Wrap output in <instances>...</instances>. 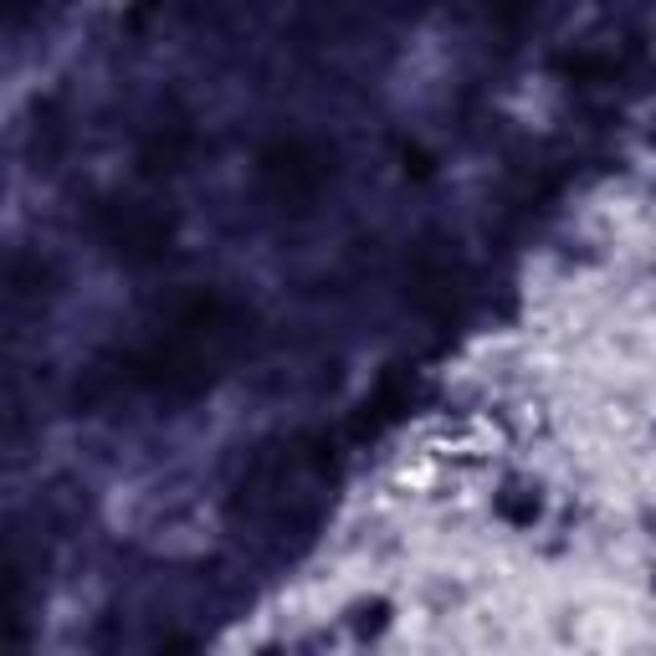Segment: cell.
Returning a JSON list of instances; mask_svg holds the SVG:
<instances>
[{"instance_id": "1", "label": "cell", "mask_w": 656, "mask_h": 656, "mask_svg": "<svg viewBox=\"0 0 656 656\" xmlns=\"http://www.w3.org/2000/svg\"><path fill=\"white\" fill-rule=\"evenodd\" d=\"M267 175L277 179L283 190H314L318 179H324V170H318L303 150H283V154H272L267 160Z\"/></svg>"}, {"instance_id": "2", "label": "cell", "mask_w": 656, "mask_h": 656, "mask_svg": "<svg viewBox=\"0 0 656 656\" xmlns=\"http://www.w3.org/2000/svg\"><path fill=\"white\" fill-rule=\"evenodd\" d=\"M498 513H503L507 523H518V528H534L538 513H544V503H538L534 488H523V482H507V488L498 492Z\"/></svg>"}, {"instance_id": "3", "label": "cell", "mask_w": 656, "mask_h": 656, "mask_svg": "<svg viewBox=\"0 0 656 656\" xmlns=\"http://www.w3.org/2000/svg\"><path fill=\"white\" fill-rule=\"evenodd\" d=\"M385 626H390V605H385V600L354 605V631H359V636H380Z\"/></svg>"}, {"instance_id": "4", "label": "cell", "mask_w": 656, "mask_h": 656, "mask_svg": "<svg viewBox=\"0 0 656 656\" xmlns=\"http://www.w3.org/2000/svg\"><path fill=\"white\" fill-rule=\"evenodd\" d=\"M160 656H195V646L190 642H170V646H160Z\"/></svg>"}, {"instance_id": "5", "label": "cell", "mask_w": 656, "mask_h": 656, "mask_svg": "<svg viewBox=\"0 0 656 656\" xmlns=\"http://www.w3.org/2000/svg\"><path fill=\"white\" fill-rule=\"evenodd\" d=\"M652 144H656V129H652Z\"/></svg>"}, {"instance_id": "6", "label": "cell", "mask_w": 656, "mask_h": 656, "mask_svg": "<svg viewBox=\"0 0 656 656\" xmlns=\"http://www.w3.org/2000/svg\"><path fill=\"white\" fill-rule=\"evenodd\" d=\"M652 584H656V575H652Z\"/></svg>"}]
</instances>
